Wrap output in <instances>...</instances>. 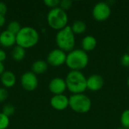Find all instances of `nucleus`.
Instances as JSON below:
<instances>
[{
  "label": "nucleus",
  "instance_id": "f03ea898",
  "mask_svg": "<svg viewBox=\"0 0 129 129\" xmlns=\"http://www.w3.org/2000/svg\"><path fill=\"white\" fill-rule=\"evenodd\" d=\"M65 81L67 89L73 94L84 93L87 89V78L81 71L70 70Z\"/></svg>",
  "mask_w": 129,
  "mask_h": 129
},
{
  "label": "nucleus",
  "instance_id": "0eeeda50",
  "mask_svg": "<svg viewBox=\"0 0 129 129\" xmlns=\"http://www.w3.org/2000/svg\"><path fill=\"white\" fill-rule=\"evenodd\" d=\"M111 15L110 5L105 2H100L94 5L92 9L93 18L99 22L107 20Z\"/></svg>",
  "mask_w": 129,
  "mask_h": 129
},
{
  "label": "nucleus",
  "instance_id": "7ed1b4c3",
  "mask_svg": "<svg viewBox=\"0 0 129 129\" xmlns=\"http://www.w3.org/2000/svg\"><path fill=\"white\" fill-rule=\"evenodd\" d=\"M89 62V57L87 52L82 49H74L67 55L66 65L71 70L81 71L85 69Z\"/></svg>",
  "mask_w": 129,
  "mask_h": 129
},
{
  "label": "nucleus",
  "instance_id": "f3484780",
  "mask_svg": "<svg viewBox=\"0 0 129 129\" xmlns=\"http://www.w3.org/2000/svg\"><path fill=\"white\" fill-rule=\"evenodd\" d=\"M25 56H26V49L17 45L13 47L11 50V57L15 61L23 60Z\"/></svg>",
  "mask_w": 129,
  "mask_h": 129
},
{
  "label": "nucleus",
  "instance_id": "9d476101",
  "mask_svg": "<svg viewBox=\"0 0 129 129\" xmlns=\"http://www.w3.org/2000/svg\"><path fill=\"white\" fill-rule=\"evenodd\" d=\"M48 89L54 95L63 94L67 89L65 79L60 77H55L52 79L48 84Z\"/></svg>",
  "mask_w": 129,
  "mask_h": 129
},
{
  "label": "nucleus",
  "instance_id": "9b49d317",
  "mask_svg": "<svg viewBox=\"0 0 129 129\" xmlns=\"http://www.w3.org/2000/svg\"><path fill=\"white\" fill-rule=\"evenodd\" d=\"M50 104L56 110H64L69 107V98L63 94L53 95L50 100Z\"/></svg>",
  "mask_w": 129,
  "mask_h": 129
},
{
  "label": "nucleus",
  "instance_id": "39448f33",
  "mask_svg": "<svg viewBox=\"0 0 129 129\" xmlns=\"http://www.w3.org/2000/svg\"><path fill=\"white\" fill-rule=\"evenodd\" d=\"M47 22L51 28L59 31L68 26V15L65 11L57 7L48 11Z\"/></svg>",
  "mask_w": 129,
  "mask_h": 129
},
{
  "label": "nucleus",
  "instance_id": "2eb2a0df",
  "mask_svg": "<svg viewBox=\"0 0 129 129\" xmlns=\"http://www.w3.org/2000/svg\"><path fill=\"white\" fill-rule=\"evenodd\" d=\"M97 43L98 42L95 37L91 35L86 36L82 40V49L85 52L91 51L96 48Z\"/></svg>",
  "mask_w": 129,
  "mask_h": 129
},
{
  "label": "nucleus",
  "instance_id": "1a4fd4ad",
  "mask_svg": "<svg viewBox=\"0 0 129 129\" xmlns=\"http://www.w3.org/2000/svg\"><path fill=\"white\" fill-rule=\"evenodd\" d=\"M67 55V54L60 48L53 49L47 56V63L52 67H60L66 63Z\"/></svg>",
  "mask_w": 129,
  "mask_h": 129
},
{
  "label": "nucleus",
  "instance_id": "a878e982",
  "mask_svg": "<svg viewBox=\"0 0 129 129\" xmlns=\"http://www.w3.org/2000/svg\"><path fill=\"white\" fill-rule=\"evenodd\" d=\"M120 63L122 67L128 68L129 67V54L128 53L123 54L120 59Z\"/></svg>",
  "mask_w": 129,
  "mask_h": 129
},
{
  "label": "nucleus",
  "instance_id": "ddd939ff",
  "mask_svg": "<svg viewBox=\"0 0 129 129\" xmlns=\"http://www.w3.org/2000/svg\"><path fill=\"white\" fill-rule=\"evenodd\" d=\"M16 44V35L9 32L8 30H4L0 33V45L3 48L14 47Z\"/></svg>",
  "mask_w": 129,
  "mask_h": 129
},
{
  "label": "nucleus",
  "instance_id": "f257e3e1",
  "mask_svg": "<svg viewBox=\"0 0 129 129\" xmlns=\"http://www.w3.org/2000/svg\"><path fill=\"white\" fill-rule=\"evenodd\" d=\"M39 41V32L32 26H23L16 35V45L24 49L31 48Z\"/></svg>",
  "mask_w": 129,
  "mask_h": 129
},
{
  "label": "nucleus",
  "instance_id": "c85d7f7f",
  "mask_svg": "<svg viewBox=\"0 0 129 129\" xmlns=\"http://www.w3.org/2000/svg\"><path fill=\"white\" fill-rule=\"evenodd\" d=\"M6 22V19H5V15L3 14H0V27H2Z\"/></svg>",
  "mask_w": 129,
  "mask_h": 129
},
{
  "label": "nucleus",
  "instance_id": "473e14b6",
  "mask_svg": "<svg viewBox=\"0 0 129 129\" xmlns=\"http://www.w3.org/2000/svg\"><path fill=\"white\" fill-rule=\"evenodd\" d=\"M128 54H129V46H128Z\"/></svg>",
  "mask_w": 129,
  "mask_h": 129
},
{
  "label": "nucleus",
  "instance_id": "393cba45",
  "mask_svg": "<svg viewBox=\"0 0 129 129\" xmlns=\"http://www.w3.org/2000/svg\"><path fill=\"white\" fill-rule=\"evenodd\" d=\"M8 98V92L4 87H0V103L5 102Z\"/></svg>",
  "mask_w": 129,
  "mask_h": 129
},
{
  "label": "nucleus",
  "instance_id": "5701e85b",
  "mask_svg": "<svg viewBox=\"0 0 129 129\" xmlns=\"http://www.w3.org/2000/svg\"><path fill=\"white\" fill-rule=\"evenodd\" d=\"M72 5H73V2L71 0H62L60 2L59 7L66 11L67 10H69L70 8H71Z\"/></svg>",
  "mask_w": 129,
  "mask_h": 129
},
{
  "label": "nucleus",
  "instance_id": "c756f323",
  "mask_svg": "<svg viewBox=\"0 0 129 129\" xmlns=\"http://www.w3.org/2000/svg\"><path fill=\"white\" fill-rule=\"evenodd\" d=\"M5 71V65H4V63H2L0 62V76L2 75V73Z\"/></svg>",
  "mask_w": 129,
  "mask_h": 129
},
{
  "label": "nucleus",
  "instance_id": "423d86ee",
  "mask_svg": "<svg viewBox=\"0 0 129 129\" xmlns=\"http://www.w3.org/2000/svg\"><path fill=\"white\" fill-rule=\"evenodd\" d=\"M91 101L84 93L72 94L69 98V107L77 113H86L91 108Z\"/></svg>",
  "mask_w": 129,
  "mask_h": 129
},
{
  "label": "nucleus",
  "instance_id": "dca6fc26",
  "mask_svg": "<svg viewBox=\"0 0 129 129\" xmlns=\"http://www.w3.org/2000/svg\"><path fill=\"white\" fill-rule=\"evenodd\" d=\"M48 68V64L47 61L43 60H37L33 63L31 69L32 72L36 75H41L45 73Z\"/></svg>",
  "mask_w": 129,
  "mask_h": 129
},
{
  "label": "nucleus",
  "instance_id": "aec40b11",
  "mask_svg": "<svg viewBox=\"0 0 129 129\" xmlns=\"http://www.w3.org/2000/svg\"><path fill=\"white\" fill-rule=\"evenodd\" d=\"M120 122L122 127L124 128L129 129V109L124 110L120 117Z\"/></svg>",
  "mask_w": 129,
  "mask_h": 129
},
{
  "label": "nucleus",
  "instance_id": "a211bd4d",
  "mask_svg": "<svg viewBox=\"0 0 129 129\" xmlns=\"http://www.w3.org/2000/svg\"><path fill=\"white\" fill-rule=\"evenodd\" d=\"M70 27H71V29H72V30L75 35L76 34V35L82 34L87 29L86 23L83 20H80L73 22V23L72 24V26Z\"/></svg>",
  "mask_w": 129,
  "mask_h": 129
},
{
  "label": "nucleus",
  "instance_id": "f8f14e48",
  "mask_svg": "<svg viewBox=\"0 0 129 129\" xmlns=\"http://www.w3.org/2000/svg\"><path fill=\"white\" fill-rule=\"evenodd\" d=\"M104 85V78L98 74H93L87 79V89L91 91L101 90Z\"/></svg>",
  "mask_w": 129,
  "mask_h": 129
},
{
  "label": "nucleus",
  "instance_id": "412c9836",
  "mask_svg": "<svg viewBox=\"0 0 129 129\" xmlns=\"http://www.w3.org/2000/svg\"><path fill=\"white\" fill-rule=\"evenodd\" d=\"M10 125V117L0 113V129H7Z\"/></svg>",
  "mask_w": 129,
  "mask_h": 129
},
{
  "label": "nucleus",
  "instance_id": "6ab92c4d",
  "mask_svg": "<svg viewBox=\"0 0 129 129\" xmlns=\"http://www.w3.org/2000/svg\"><path fill=\"white\" fill-rule=\"evenodd\" d=\"M21 28L22 27L20 26V23L17 20H12L9 22L7 26V30L12 33L14 35H17L19 33V31L21 29Z\"/></svg>",
  "mask_w": 129,
  "mask_h": 129
},
{
  "label": "nucleus",
  "instance_id": "b1692460",
  "mask_svg": "<svg viewBox=\"0 0 129 129\" xmlns=\"http://www.w3.org/2000/svg\"><path fill=\"white\" fill-rule=\"evenodd\" d=\"M60 2V1H59V0H45L44 1V4L47 7L50 8L51 9H53V8L59 7Z\"/></svg>",
  "mask_w": 129,
  "mask_h": 129
},
{
  "label": "nucleus",
  "instance_id": "4468645a",
  "mask_svg": "<svg viewBox=\"0 0 129 129\" xmlns=\"http://www.w3.org/2000/svg\"><path fill=\"white\" fill-rule=\"evenodd\" d=\"M0 81L2 85L5 88H10L15 85L17 78L15 74L11 70H5L0 76Z\"/></svg>",
  "mask_w": 129,
  "mask_h": 129
},
{
  "label": "nucleus",
  "instance_id": "cd10ccee",
  "mask_svg": "<svg viewBox=\"0 0 129 129\" xmlns=\"http://www.w3.org/2000/svg\"><path fill=\"white\" fill-rule=\"evenodd\" d=\"M7 57V54L3 49H0V62L3 63Z\"/></svg>",
  "mask_w": 129,
  "mask_h": 129
},
{
  "label": "nucleus",
  "instance_id": "7c9ffc66",
  "mask_svg": "<svg viewBox=\"0 0 129 129\" xmlns=\"http://www.w3.org/2000/svg\"><path fill=\"white\" fill-rule=\"evenodd\" d=\"M127 85L128 86V88H129V76H128V79H127Z\"/></svg>",
  "mask_w": 129,
  "mask_h": 129
},
{
  "label": "nucleus",
  "instance_id": "20e7f679",
  "mask_svg": "<svg viewBox=\"0 0 129 129\" xmlns=\"http://www.w3.org/2000/svg\"><path fill=\"white\" fill-rule=\"evenodd\" d=\"M56 44L60 50L65 52H70L74 50L76 45V37L70 26L59 30L55 37Z\"/></svg>",
  "mask_w": 129,
  "mask_h": 129
},
{
  "label": "nucleus",
  "instance_id": "bb28decb",
  "mask_svg": "<svg viewBox=\"0 0 129 129\" xmlns=\"http://www.w3.org/2000/svg\"><path fill=\"white\" fill-rule=\"evenodd\" d=\"M7 11H8L7 5L3 2H0V14L5 15V14L7 13Z\"/></svg>",
  "mask_w": 129,
  "mask_h": 129
},
{
  "label": "nucleus",
  "instance_id": "4be33fe9",
  "mask_svg": "<svg viewBox=\"0 0 129 129\" xmlns=\"http://www.w3.org/2000/svg\"><path fill=\"white\" fill-rule=\"evenodd\" d=\"M2 113H3L7 116L10 117V116H13L14 114L15 107H14V105H12L11 104H7L4 105V107H2Z\"/></svg>",
  "mask_w": 129,
  "mask_h": 129
},
{
  "label": "nucleus",
  "instance_id": "6e6552de",
  "mask_svg": "<svg viewBox=\"0 0 129 129\" xmlns=\"http://www.w3.org/2000/svg\"><path fill=\"white\" fill-rule=\"evenodd\" d=\"M20 85L22 88L27 91H33L36 90L39 85L37 75L32 71L25 72L20 77Z\"/></svg>",
  "mask_w": 129,
  "mask_h": 129
},
{
  "label": "nucleus",
  "instance_id": "2f4dec72",
  "mask_svg": "<svg viewBox=\"0 0 129 129\" xmlns=\"http://www.w3.org/2000/svg\"><path fill=\"white\" fill-rule=\"evenodd\" d=\"M117 129H125V128H124L123 127H122V126H121V127H119V128H117Z\"/></svg>",
  "mask_w": 129,
  "mask_h": 129
}]
</instances>
